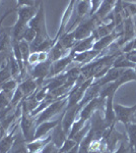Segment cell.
Returning a JSON list of instances; mask_svg holds the SVG:
<instances>
[{
	"label": "cell",
	"instance_id": "cell-1",
	"mask_svg": "<svg viewBox=\"0 0 136 153\" xmlns=\"http://www.w3.org/2000/svg\"><path fill=\"white\" fill-rule=\"evenodd\" d=\"M24 101V100H23ZM21 132L26 143L34 141L35 132H36V120L34 117L29 114L24 102L21 103Z\"/></svg>",
	"mask_w": 136,
	"mask_h": 153
},
{
	"label": "cell",
	"instance_id": "cell-2",
	"mask_svg": "<svg viewBox=\"0 0 136 153\" xmlns=\"http://www.w3.org/2000/svg\"><path fill=\"white\" fill-rule=\"evenodd\" d=\"M67 103H68V96L54 101L52 104H50L43 111L39 113L38 117L36 118V125L38 126L44 122L51 120L55 115L59 114L60 112H64L66 110V107H67Z\"/></svg>",
	"mask_w": 136,
	"mask_h": 153
},
{
	"label": "cell",
	"instance_id": "cell-3",
	"mask_svg": "<svg viewBox=\"0 0 136 153\" xmlns=\"http://www.w3.org/2000/svg\"><path fill=\"white\" fill-rule=\"evenodd\" d=\"M99 24H100V22H99L95 16H91V18L83 19V21L71 32L73 33V36H74V38H75V40L77 42H79L93 35V31L96 29Z\"/></svg>",
	"mask_w": 136,
	"mask_h": 153
},
{
	"label": "cell",
	"instance_id": "cell-4",
	"mask_svg": "<svg viewBox=\"0 0 136 153\" xmlns=\"http://www.w3.org/2000/svg\"><path fill=\"white\" fill-rule=\"evenodd\" d=\"M29 27L34 29L37 32V36H41L44 38H49L48 32H47L46 27V16H45V9H44V5L42 2H40L39 5V9L37 14L33 19L29 21Z\"/></svg>",
	"mask_w": 136,
	"mask_h": 153
},
{
	"label": "cell",
	"instance_id": "cell-5",
	"mask_svg": "<svg viewBox=\"0 0 136 153\" xmlns=\"http://www.w3.org/2000/svg\"><path fill=\"white\" fill-rule=\"evenodd\" d=\"M51 65H52V61L50 59H48L45 62L38 63L37 65L29 68V76L36 81L39 87H42L44 84V81L47 80V78H48V75L50 73Z\"/></svg>",
	"mask_w": 136,
	"mask_h": 153
},
{
	"label": "cell",
	"instance_id": "cell-6",
	"mask_svg": "<svg viewBox=\"0 0 136 153\" xmlns=\"http://www.w3.org/2000/svg\"><path fill=\"white\" fill-rule=\"evenodd\" d=\"M90 131L93 133L95 140L102 139L105 132L109 129L107 125H106L104 117L101 115L100 109L95 111V113H93V117L90 120Z\"/></svg>",
	"mask_w": 136,
	"mask_h": 153
},
{
	"label": "cell",
	"instance_id": "cell-7",
	"mask_svg": "<svg viewBox=\"0 0 136 153\" xmlns=\"http://www.w3.org/2000/svg\"><path fill=\"white\" fill-rule=\"evenodd\" d=\"M81 106L79 104L72 106V107L66 108V110L62 114V120H61V125H62L63 131L66 135H69V132L71 130V127L74 124L76 120L79 117V112L81 110Z\"/></svg>",
	"mask_w": 136,
	"mask_h": 153
},
{
	"label": "cell",
	"instance_id": "cell-8",
	"mask_svg": "<svg viewBox=\"0 0 136 153\" xmlns=\"http://www.w3.org/2000/svg\"><path fill=\"white\" fill-rule=\"evenodd\" d=\"M114 110L116 114V120H119L126 126L133 122L134 115L136 114V104L131 107H127V106H123L117 103V104H114Z\"/></svg>",
	"mask_w": 136,
	"mask_h": 153
},
{
	"label": "cell",
	"instance_id": "cell-9",
	"mask_svg": "<svg viewBox=\"0 0 136 153\" xmlns=\"http://www.w3.org/2000/svg\"><path fill=\"white\" fill-rule=\"evenodd\" d=\"M72 62H73V52H71V54L65 56V57L60 58L59 60L52 62L51 68H50V73H49L47 80L65 73V71H67V68Z\"/></svg>",
	"mask_w": 136,
	"mask_h": 153
},
{
	"label": "cell",
	"instance_id": "cell-10",
	"mask_svg": "<svg viewBox=\"0 0 136 153\" xmlns=\"http://www.w3.org/2000/svg\"><path fill=\"white\" fill-rule=\"evenodd\" d=\"M135 37L136 36H135V31H134V25H133V19H132V16H129V18L125 19L124 22H123L122 36L117 40V43H118V45L122 48L126 43L133 40Z\"/></svg>",
	"mask_w": 136,
	"mask_h": 153
},
{
	"label": "cell",
	"instance_id": "cell-11",
	"mask_svg": "<svg viewBox=\"0 0 136 153\" xmlns=\"http://www.w3.org/2000/svg\"><path fill=\"white\" fill-rule=\"evenodd\" d=\"M105 101L101 100L99 97L95 98V99H93L91 101H90L87 104H85L82 108H81V110H80V112H79V117H78L85 120V122L90 120V117H93V114L95 113V111H96V110L100 109L102 103H105Z\"/></svg>",
	"mask_w": 136,
	"mask_h": 153
},
{
	"label": "cell",
	"instance_id": "cell-12",
	"mask_svg": "<svg viewBox=\"0 0 136 153\" xmlns=\"http://www.w3.org/2000/svg\"><path fill=\"white\" fill-rule=\"evenodd\" d=\"M61 117H62V114H61ZM61 117H60L59 120H48V122H44V123H42V124L37 126L36 132H35L34 140H38V139H42V138H45L47 136V134H49V133H50L51 131L54 129V128H56L57 125L60 123Z\"/></svg>",
	"mask_w": 136,
	"mask_h": 153
},
{
	"label": "cell",
	"instance_id": "cell-13",
	"mask_svg": "<svg viewBox=\"0 0 136 153\" xmlns=\"http://www.w3.org/2000/svg\"><path fill=\"white\" fill-rule=\"evenodd\" d=\"M114 95L115 94L109 95L106 98L105 101V115H104V120H105V123L108 128L112 127L116 123V114H115V110H114V103H113Z\"/></svg>",
	"mask_w": 136,
	"mask_h": 153
},
{
	"label": "cell",
	"instance_id": "cell-14",
	"mask_svg": "<svg viewBox=\"0 0 136 153\" xmlns=\"http://www.w3.org/2000/svg\"><path fill=\"white\" fill-rule=\"evenodd\" d=\"M121 36H122V35H120V34H117L116 32H114V33L110 34V35L99 39V40H96L95 42V44H93V50L98 51V52L101 53L103 50H105L106 48L109 47V46H110L113 42L117 41Z\"/></svg>",
	"mask_w": 136,
	"mask_h": 153
},
{
	"label": "cell",
	"instance_id": "cell-15",
	"mask_svg": "<svg viewBox=\"0 0 136 153\" xmlns=\"http://www.w3.org/2000/svg\"><path fill=\"white\" fill-rule=\"evenodd\" d=\"M39 6H21L16 7L17 19L29 24V21L37 14Z\"/></svg>",
	"mask_w": 136,
	"mask_h": 153
},
{
	"label": "cell",
	"instance_id": "cell-16",
	"mask_svg": "<svg viewBox=\"0 0 136 153\" xmlns=\"http://www.w3.org/2000/svg\"><path fill=\"white\" fill-rule=\"evenodd\" d=\"M61 120H62V117H61ZM51 137H52L51 141L54 143V145H55L58 149H60V148L62 147V145L64 144V142L67 140L68 137H67V135L64 133L62 125H61V120H60V123L57 125V127L52 130Z\"/></svg>",
	"mask_w": 136,
	"mask_h": 153
},
{
	"label": "cell",
	"instance_id": "cell-17",
	"mask_svg": "<svg viewBox=\"0 0 136 153\" xmlns=\"http://www.w3.org/2000/svg\"><path fill=\"white\" fill-rule=\"evenodd\" d=\"M123 71H124V70L111 68L105 76H102L101 79H99V80H95V82L98 84L99 86L102 87L104 85H107L109 83H113V82H115V81H117L118 79H119V76L122 75Z\"/></svg>",
	"mask_w": 136,
	"mask_h": 153
},
{
	"label": "cell",
	"instance_id": "cell-18",
	"mask_svg": "<svg viewBox=\"0 0 136 153\" xmlns=\"http://www.w3.org/2000/svg\"><path fill=\"white\" fill-rule=\"evenodd\" d=\"M38 84H37L36 81L34 80L33 78H28L26 80H24L23 82L18 83V88L21 89V91L23 92V94L24 96V98L29 97L33 94H35L37 90H38Z\"/></svg>",
	"mask_w": 136,
	"mask_h": 153
},
{
	"label": "cell",
	"instance_id": "cell-19",
	"mask_svg": "<svg viewBox=\"0 0 136 153\" xmlns=\"http://www.w3.org/2000/svg\"><path fill=\"white\" fill-rule=\"evenodd\" d=\"M116 2L117 1H113V0H110V1H102L100 8L98 9V11L96 12V14L93 16L99 22H101L102 19L107 18L108 16H110L113 12L114 7L116 5Z\"/></svg>",
	"mask_w": 136,
	"mask_h": 153
},
{
	"label": "cell",
	"instance_id": "cell-20",
	"mask_svg": "<svg viewBox=\"0 0 136 153\" xmlns=\"http://www.w3.org/2000/svg\"><path fill=\"white\" fill-rule=\"evenodd\" d=\"M28 28H29V24L24 23V22L17 19L16 23L14 24V26L12 27V30H11L12 41L21 42V40H24V33H26Z\"/></svg>",
	"mask_w": 136,
	"mask_h": 153
},
{
	"label": "cell",
	"instance_id": "cell-21",
	"mask_svg": "<svg viewBox=\"0 0 136 153\" xmlns=\"http://www.w3.org/2000/svg\"><path fill=\"white\" fill-rule=\"evenodd\" d=\"M96 40H98L96 37L93 34L90 37L85 39V40H81L79 42H77V44L75 45V47L72 49V52L80 53V52H86V51L93 50V44H95V42Z\"/></svg>",
	"mask_w": 136,
	"mask_h": 153
},
{
	"label": "cell",
	"instance_id": "cell-22",
	"mask_svg": "<svg viewBox=\"0 0 136 153\" xmlns=\"http://www.w3.org/2000/svg\"><path fill=\"white\" fill-rule=\"evenodd\" d=\"M52 140L51 135L46 136L45 138H42V139L34 140L32 142L26 143V148H28L29 153H40L41 150L43 149V147L46 144H48Z\"/></svg>",
	"mask_w": 136,
	"mask_h": 153
},
{
	"label": "cell",
	"instance_id": "cell-23",
	"mask_svg": "<svg viewBox=\"0 0 136 153\" xmlns=\"http://www.w3.org/2000/svg\"><path fill=\"white\" fill-rule=\"evenodd\" d=\"M15 131L16 130L14 129L8 135L4 136V137H2L0 139V153H8L9 150L11 149L12 145L14 143V140L16 138Z\"/></svg>",
	"mask_w": 136,
	"mask_h": 153
},
{
	"label": "cell",
	"instance_id": "cell-24",
	"mask_svg": "<svg viewBox=\"0 0 136 153\" xmlns=\"http://www.w3.org/2000/svg\"><path fill=\"white\" fill-rule=\"evenodd\" d=\"M126 127V132L128 136V145L133 152L136 150V122H131Z\"/></svg>",
	"mask_w": 136,
	"mask_h": 153
},
{
	"label": "cell",
	"instance_id": "cell-25",
	"mask_svg": "<svg viewBox=\"0 0 136 153\" xmlns=\"http://www.w3.org/2000/svg\"><path fill=\"white\" fill-rule=\"evenodd\" d=\"M8 153H29L26 148V142L23 135H16L14 143Z\"/></svg>",
	"mask_w": 136,
	"mask_h": 153
},
{
	"label": "cell",
	"instance_id": "cell-26",
	"mask_svg": "<svg viewBox=\"0 0 136 153\" xmlns=\"http://www.w3.org/2000/svg\"><path fill=\"white\" fill-rule=\"evenodd\" d=\"M131 81H136V74L134 70L128 68V70H124L122 75L119 76V79H118L117 81H115V83H116V85H117V87L119 88L120 86L129 83Z\"/></svg>",
	"mask_w": 136,
	"mask_h": 153
},
{
	"label": "cell",
	"instance_id": "cell-27",
	"mask_svg": "<svg viewBox=\"0 0 136 153\" xmlns=\"http://www.w3.org/2000/svg\"><path fill=\"white\" fill-rule=\"evenodd\" d=\"M135 65H134V63H132L131 61H129L128 59L125 58L124 54H121L120 56H118V57L115 59L112 68H120V70H128V68H132V70H134Z\"/></svg>",
	"mask_w": 136,
	"mask_h": 153
},
{
	"label": "cell",
	"instance_id": "cell-28",
	"mask_svg": "<svg viewBox=\"0 0 136 153\" xmlns=\"http://www.w3.org/2000/svg\"><path fill=\"white\" fill-rule=\"evenodd\" d=\"M17 86H18V82H17V80L11 78V79H9L8 81H6V82H4L3 84H2L1 91L4 93H6V94L13 95V93H14V91L16 90Z\"/></svg>",
	"mask_w": 136,
	"mask_h": 153
},
{
	"label": "cell",
	"instance_id": "cell-29",
	"mask_svg": "<svg viewBox=\"0 0 136 153\" xmlns=\"http://www.w3.org/2000/svg\"><path fill=\"white\" fill-rule=\"evenodd\" d=\"M19 49H21V55H23V59H24V66H28V59L29 56L31 54V48H29V44L28 42H26L24 40H21L19 42Z\"/></svg>",
	"mask_w": 136,
	"mask_h": 153
},
{
	"label": "cell",
	"instance_id": "cell-30",
	"mask_svg": "<svg viewBox=\"0 0 136 153\" xmlns=\"http://www.w3.org/2000/svg\"><path fill=\"white\" fill-rule=\"evenodd\" d=\"M87 122H88V120H87ZM87 122H85V120H82V118L78 117L77 120H76L75 122H74V124L72 125V127H71V130H70V132H69V135H68L69 139H72L73 136L75 135L77 132H79V131L82 129L83 127H85V124Z\"/></svg>",
	"mask_w": 136,
	"mask_h": 153
},
{
	"label": "cell",
	"instance_id": "cell-31",
	"mask_svg": "<svg viewBox=\"0 0 136 153\" xmlns=\"http://www.w3.org/2000/svg\"><path fill=\"white\" fill-rule=\"evenodd\" d=\"M76 144H77V143L74 141V140L67 138V140L64 142V144L62 145V147L59 149V153H67L69 150L72 149V148L75 146Z\"/></svg>",
	"mask_w": 136,
	"mask_h": 153
},
{
	"label": "cell",
	"instance_id": "cell-32",
	"mask_svg": "<svg viewBox=\"0 0 136 153\" xmlns=\"http://www.w3.org/2000/svg\"><path fill=\"white\" fill-rule=\"evenodd\" d=\"M36 36H37V32L35 31L34 29L32 28H29L26 29V33H24V40L26 42H28L29 44H31L35 39H36Z\"/></svg>",
	"mask_w": 136,
	"mask_h": 153
},
{
	"label": "cell",
	"instance_id": "cell-33",
	"mask_svg": "<svg viewBox=\"0 0 136 153\" xmlns=\"http://www.w3.org/2000/svg\"><path fill=\"white\" fill-rule=\"evenodd\" d=\"M39 63V52H32L29 54L28 59V66L26 68H31L35 66Z\"/></svg>",
	"mask_w": 136,
	"mask_h": 153
},
{
	"label": "cell",
	"instance_id": "cell-34",
	"mask_svg": "<svg viewBox=\"0 0 136 153\" xmlns=\"http://www.w3.org/2000/svg\"><path fill=\"white\" fill-rule=\"evenodd\" d=\"M91 3V7H90V18L91 16H93L96 14V12L98 11V9L100 8L101 6V3H102V1H98V0H93V1H90Z\"/></svg>",
	"mask_w": 136,
	"mask_h": 153
},
{
	"label": "cell",
	"instance_id": "cell-35",
	"mask_svg": "<svg viewBox=\"0 0 136 153\" xmlns=\"http://www.w3.org/2000/svg\"><path fill=\"white\" fill-rule=\"evenodd\" d=\"M58 148H57L55 145H54V143L50 141L48 143V144H46L45 146L43 147V149L41 150L40 153H53L55 150H57Z\"/></svg>",
	"mask_w": 136,
	"mask_h": 153
},
{
	"label": "cell",
	"instance_id": "cell-36",
	"mask_svg": "<svg viewBox=\"0 0 136 153\" xmlns=\"http://www.w3.org/2000/svg\"><path fill=\"white\" fill-rule=\"evenodd\" d=\"M129 149H130L129 146H126L124 141H121L120 145H119V148L112 153H129Z\"/></svg>",
	"mask_w": 136,
	"mask_h": 153
},
{
	"label": "cell",
	"instance_id": "cell-37",
	"mask_svg": "<svg viewBox=\"0 0 136 153\" xmlns=\"http://www.w3.org/2000/svg\"><path fill=\"white\" fill-rule=\"evenodd\" d=\"M124 56L126 59H128V60L131 61L132 63L136 65V50L131 51L129 53H126V54H124Z\"/></svg>",
	"mask_w": 136,
	"mask_h": 153
},
{
	"label": "cell",
	"instance_id": "cell-38",
	"mask_svg": "<svg viewBox=\"0 0 136 153\" xmlns=\"http://www.w3.org/2000/svg\"><path fill=\"white\" fill-rule=\"evenodd\" d=\"M48 59H49V52H46V51H41V52H39V63L45 62Z\"/></svg>",
	"mask_w": 136,
	"mask_h": 153
},
{
	"label": "cell",
	"instance_id": "cell-39",
	"mask_svg": "<svg viewBox=\"0 0 136 153\" xmlns=\"http://www.w3.org/2000/svg\"><path fill=\"white\" fill-rule=\"evenodd\" d=\"M14 10H16V9H9V10H7L5 13H4L3 16H1V19H0V33H1V30H2L1 27H2V23H3V21L7 18V16H9V14L11 13V12H13Z\"/></svg>",
	"mask_w": 136,
	"mask_h": 153
},
{
	"label": "cell",
	"instance_id": "cell-40",
	"mask_svg": "<svg viewBox=\"0 0 136 153\" xmlns=\"http://www.w3.org/2000/svg\"><path fill=\"white\" fill-rule=\"evenodd\" d=\"M78 148H79V144H76L72 149H70L67 153H77L78 152Z\"/></svg>",
	"mask_w": 136,
	"mask_h": 153
},
{
	"label": "cell",
	"instance_id": "cell-41",
	"mask_svg": "<svg viewBox=\"0 0 136 153\" xmlns=\"http://www.w3.org/2000/svg\"><path fill=\"white\" fill-rule=\"evenodd\" d=\"M132 19H133V25H134V31H135V36H136V14L132 16Z\"/></svg>",
	"mask_w": 136,
	"mask_h": 153
},
{
	"label": "cell",
	"instance_id": "cell-42",
	"mask_svg": "<svg viewBox=\"0 0 136 153\" xmlns=\"http://www.w3.org/2000/svg\"><path fill=\"white\" fill-rule=\"evenodd\" d=\"M53 153H59V149H57V150H55V151H54Z\"/></svg>",
	"mask_w": 136,
	"mask_h": 153
},
{
	"label": "cell",
	"instance_id": "cell-43",
	"mask_svg": "<svg viewBox=\"0 0 136 153\" xmlns=\"http://www.w3.org/2000/svg\"><path fill=\"white\" fill-rule=\"evenodd\" d=\"M133 153H136V150H135V151H134V152H133Z\"/></svg>",
	"mask_w": 136,
	"mask_h": 153
}]
</instances>
